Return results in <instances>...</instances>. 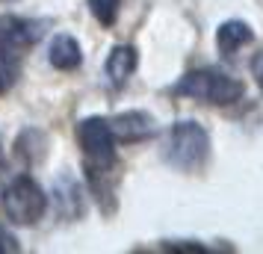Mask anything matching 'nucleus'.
Segmentation results:
<instances>
[{"mask_svg":"<svg viewBox=\"0 0 263 254\" xmlns=\"http://www.w3.org/2000/svg\"><path fill=\"white\" fill-rule=\"evenodd\" d=\"M3 210L15 225H36L48 210V195L42 192V186L33 178L18 174L3 189Z\"/></svg>","mask_w":263,"mask_h":254,"instance_id":"obj_3","label":"nucleus"},{"mask_svg":"<svg viewBox=\"0 0 263 254\" xmlns=\"http://www.w3.org/2000/svg\"><path fill=\"white\" fill-rule=\"evenodd\" d=\"M89 9H92V15H95L104 27H112L116 18H119L121 0H89Z\"/></svg>","mask_w":263,"mask_h":254,"instance_id":"obj_10","label":"nucleus"},{"mask_svg":"<svg viewBox=\"0 0 263 254\" xmlns=\"http://www.w3.org/2000/svg\"><path fill=\"white\" fill-rule=\"evenodd\" d=\"M136 62H139V56H136V48L133 45H116L112 53H109V60H107L109 83L116 86V89H121V86L130 80V74L136 71Z\"/></svg>","mask_w":263,"mask_h":254,"instance_id":"obj_7","label":"nucleus"},{"mask_svg":"<svg viewBox=\"0 0 263 254\" xmlns=\"http://www.w3.org/2000/svg\"><path fill=\"white\" fill-rule=\"evenodd\" d=\"M48 62L53 68H60V71H74V68H80L83 50L77 45V38L65 36V33L53 36V42H50V48H48Z\"/></svg>","mask_w":263,"mask_h":254,"instance_id":"obj_6","label":"nucleus"},{"mask_svg":"<svg viewBox=\"0 0 263 254\" xmlns=\"http://www.w3.org/2000/svg\"><path fill=\"white\" fill-rule=\"evenodd\" d=\"M0 3H15V0H0Z\"/></svg>","mask_w":263,"mask_h":254,"instance_id":"obj_13","label":"nucleus"},{"mask_svg":"<svg viewBox=\"0 0 263 254\" xmlns=\"http://www.w3.org/2000/svg\"><path fill=\"white\" fill-rule=\"evenodd\" d=\"M42 30H39L36 21H27V18H18V15H0V45L3 48L21 53L30 45H36Z\"/></svg>","mask_w":263,"mask_h":254,"instance_id":"obj_5","label":"nucleus"},{"mask_svg":"<svg viewBox=\"0 0 263 254\" xmlns=\"http://www.w3.org/2000/svg\"><path fill=\"white\" fill-rule=\"evenodd\" d=\"M109 130L116 136V142H124V145H133V142H145L157 133L154 119L142 112V109H127V112H119L116 119H109Z\"/></svg>","mask_w":263,"mask_h":254,"instance_id":"obj_4","label":"nucleus"},{"mask_svg":"<svg viewBox=\"0 0 263 254\" xmlns=\"http://www.w3.org/2000/svg\"><path fill=\"white\" fill-rule=\"evenodd\" d=\"M251 74H254V80H257V86H260V92H263V53H257L251 60Z\"/></svg>","mask_w":263,"mask_h":254,"instance_id":"obj_12","label":"nucleus"},{"mask_svg":"<svg viewBox=\"0 0 263 254\" xmlns=\"http://www.w3.org/2000/svg\"><path fill=\"white\" fill-rule=\"evenodd\" d=\"M53 201L60 204V210H62V216H65V219L83 216V210H86L80 183L74 181L71 174H62L60 181L53 183Z\"/></svg>","mask_w":263,"mask_h":254,"instance_id":"obj_8","label":"nucleus"},{"mask_svg":"<svg viewBox=\"0 0 263 254\" xmlns=\"http://www.w3.org/2000/svg\"><path fill=\"white\" fill-rule=\"evenodd\" d=\"M210 157V136L198 121L172 124L163 142V160L178 171H201Z\"/></svg>","mask_w":263,"mask_h":254,"instance_id":"obj_1","label":"nucleus"},{"mask_svg":"<svg viewBox=\"0 0 263 254\" xmlns=\"http://www.w3.org/2000/svg\"><path fill=\"white\" fill-rule=\"evenodd\" d=\"M18 248H21V245L15 240V233L6 228V225H0V254H15Z\"/></svg>","mask_w":263,"mask_h":254,"instance_id":"obj_11","label":"nucleus"},{"mask_svg":"<svg viewBox=\"0 0 263 254\" xmlns=\"http://www.w3.org/2000/svg\"><path fill=\"white\" fill-rule=\"evenodd\" d=\"M0 163H3V154H0Z\"/></svg>","mask_w":263,"mask_h":254,"instance_id":"obj_14","label":"nucleus"},{"mask_svg":"<svg viewBox=\"0 0 263 254\" xmlns=\"http://www.w3.org/2000/svg\"><path fill=\"white\" fill-rule=\"evenodd\" d=\"M175 95L192 97V101H201V104H213V107H228L239 97L246 95V86L239 83L237 77H228L222 71H210V68H201V71H190L183 74L178 83L172 86Z\"/></svg>","mask_w":263,"mask_h":254,"instance_id":"obj_2","label":"nucleus"},{"mask_svg":"<svg viewBox=\"0 0 263 254\" xmlns=\"http://www.w3.org/2000/svg\"><path fill=\"white\" fill-rule=\"evenodd\" d=\"M251 38H254V33H251V27L246 21H225V24L216 30V48H219L222 56L231 60L242 45H249Z\"/></svg>","mask_w":263,"mask_h":254,"instance_id":"obj_9","label":"nucleus"}]
</instances>
